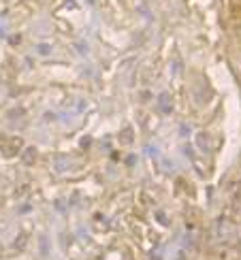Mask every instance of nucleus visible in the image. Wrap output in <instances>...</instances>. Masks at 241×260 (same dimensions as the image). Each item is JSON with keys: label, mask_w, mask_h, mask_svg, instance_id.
Listing matches in <instances>:
<instances>
[{"label": "nucleus", "mask_w": 241, "mask_h": 260, "mask_svg": "<svg viewBox=\"0 0 241 260\" xmlns=\"http://www.w3.org/2000/svg\"><path fill=\"white\" fill-rule=\"evenodd\" d=\"M239 35H241V30H239Z\"/></svg>", "instance_id": "1"}]
</instances>
